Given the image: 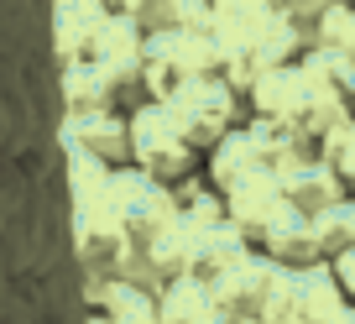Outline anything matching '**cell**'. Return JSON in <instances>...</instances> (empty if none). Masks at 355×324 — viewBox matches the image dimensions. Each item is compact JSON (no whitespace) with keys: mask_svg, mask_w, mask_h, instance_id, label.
I'll return each mask as SVG.
<instances>
[{"mask_svg":"<svg viewBox=\"0 0 355 324\" xmlns=\"http://www.w3.org/2000/svg\"><path fill=\"white\" fill-rule=\"evenodd\" d=\"M167 115H173V126L183 136H189L193 146H199L204 157L214 152V146L225 142L230 131H241L245 121H251V110H245V100L225 84L220 74L209 78H193V84H183V89L167 100Z\"/></svg>","mask_w":355,"mask_h":324,"instance_id":"6da1fadb","label":"cell"},{"mask_svg":"<svg viewBox=\"0 0 355 324\" xmlns=\"http://www.w3.org/2000/svg\"><path fill=\"white\" fill-rule=\"evenodd\" d=\"M125 142H131L136 162H141V173L152 183H193V173L204 168V152L189 142V136L173 126V115H167V105H141L131 121V131H125Z\"/></svg>","mask_w":355,"mask_h":324,"instance_id":"7a4b0ae2","label":"cell"},{"mask_svg":"<svg viewBox=\"0 0 355 324\" xmlns=\"http://www.w3.org/2000/svg\"><path fill=\"white\" fill-rule=\"evenodd\" d=\"M272 282H277V267L261 257V251H245L235 267H225L220 278L209 282V298L220 324H261L266 298H272Z\"/></svg>","mask_w":355,"mask_h":324,"instance_id":"3957f363","label":"cell"},{"mask_svg":"<svg viewBox=\"0 0 355 324\" xmlns=\"http://www.w3.org/2000/svg\"><path fill=\"white\" fill-rule=\"evenodd\" d=\"M282 210H288V199H282V178L277 173H251L245 183H235V189L225 194V225H235L251 251L266 241V230L277 225Z\"/></svg>","mask_w":355,"mask_h":324,"instance_id":"277c9868","label":"cell"},{"mask_svg":"<svg viewBox=\"0 0 355 324\" xmlns=\"http://www.w3.org/2000/svg\"><path fill=\"white\" fill-rule=\"evenodd\" d=\"M189 225V220H183ZM245 241H241V230L235 225H225V220H214V225H189V235H183V278H193V282H204L209 288L214 278H220L225 267H235V262L245 257Z\"/></svg>","mask_w":355,"mask_h":324,"instance_id":"5b68a950","label":"cell"},{"mask_svg":"<svg viewBox=\"0 0 355 324\" xmlns=\"http://www.w3.org/2000/svg\"><path fill=\"white\" fill-rule=\"evenodd\" d=\"M309 94H313V84L303 74V63H288V68H272V74L256 78V89L245 94V110H251V121H266V126L288 131L298 121V110L309 105Z\"/></svg>","mask_w":355,"mask_h":324,"instance_id":"8992f818","label":"cell"},{"mask_svg":"<svg viewBox=\"0 0 355 324\" xmlns=\"http://www.w3.org/2000/svg\"><path fill=\"white\" fill-rule=\"evenodd\" d=\"M256 251H261L272 267H282V272L329 267V257H324V241H319V225H313L309 214H293V210L277 214V225L266 230V241H261Z\"/></svg>","mask_w":355,"mask_h":324,"instance_id":"52a82bcc","label":"cell"},{"mask_svg":"<svg viewBox=\"0 0 355 324\" xmlns=\"http://www.w3.org/2000/svg\"><path fill=\"white\" fill-rule=\"evenodd\" d=\"M251 173H272V168H266L261 131L245 121L241 131H230V136H225V142L214 146L209 157H204V183H209L214 194H230L235 183H245Z\"/></svg>","mask_w":355,"mask_h":324,"instance_id":"ba28073f","label":"cell"},{"mask_svg":"<svg viewBox=\"0 0 355 324\" xmlns=\"http://www.w3.org/2000/svg\"><path fill=\"white\" fill-rule=\"evenodd\" d=\"M282 199H288L293 214H309V220H319V214H329L334 204L345 199V189H340V178L324 168L319 157H309V162H298V168L282 173Z\"/></svg>","mask_w":355,"mask_h":324,"instance_id":"9c48e42d","label":"cell"},{"mask_svg":"<svg viewBox=\"0 0 355 324\" xmlns=\"http://www.w3.org/2000/svg\"><path fill=\"white\" fill-rule=\"evenodd\" d=\"M345 309L350 303H345V293H340L329 267L293 272V324H334Z\"/></svg>","mask_w":355,"mask_h":324,"instance_id":"30bf717a","label":"cell"},{"mask_svg":"<svg viewBox=\"0 0 355 324\" xmlns=\"http://www.w3.org/2000/svg\"><path fill=\"white\" fill-rule=\"evenodd\" d=\"M303 74H309L313 89H324L329 100H340V105L355 110V58L345 53V47H313V53L303 58Z\"/></svg>","mask_w":355,"mask_h":324,"instance_id":"8fae6325","label":"cell"},{"mask_svg":"<svg viewBox=\"0 0 355 324\" xmlns=\"http://www.w3.org/2000/svg\"><path fill=\"white\" fill-rule=\"evenodd\" d=\"M157 324H220V314H214V298H209L204 282L178 278V282H167V293H162Z\"/></svg>","mask_w":355,"mask_h":324,"instance_id":"7c38bea8","label":"cell"},{"mask_svg":"<svg viewBox=\"0 0 355 324\" xmlns=\"http://www.w3.org/2000/svg\"><path fill=\"white\" fill-rule=\"evenodd\" d=\"M319 241H324V257H350L355 251V199H340L329 214H319Z\"/></svg>","mask_w":355,"mask_h":324,"instance_id":"4fadbf2b","label":"cell"},{"mask_svg":"<svg viewBox=\"0 0 355 324\" xmlns=\"http://www.w3.org/2000/svg\"><path fill=\"white\" fill-rule=\"evenodd\" d=\"M329 272H334V282H340L345 303L355 309V251H350V257H334V262H329Z\"/></svg>","mask_w":355,"mask_h":324,"instance_id":"5bb4252c","label":"cell"},{"mask_svg":"<svg viewBox=\"0 0 355 324\" xmlns=\"http://www.w3.org/2000/svg\"><path fill=\"white\" fill-rule=\"evenodd\" d=\"M334 324H355V309H345V314H340V319H334Z\"/></svg>","mask_w":355,"mask_h":324,"instance_id":"9a60e30c","label":"cell"}]
</instances>
